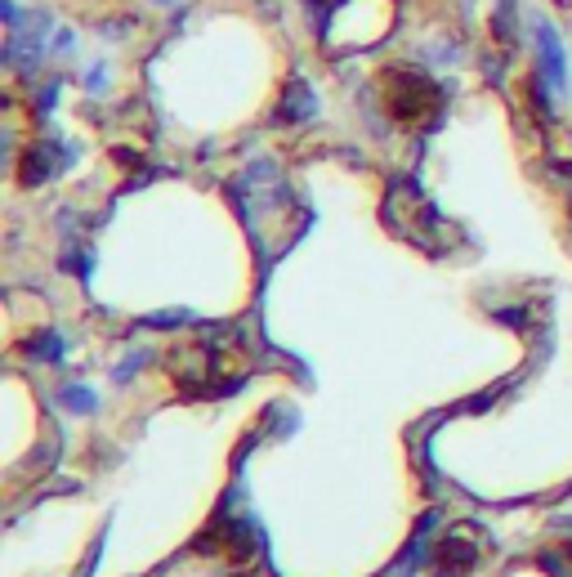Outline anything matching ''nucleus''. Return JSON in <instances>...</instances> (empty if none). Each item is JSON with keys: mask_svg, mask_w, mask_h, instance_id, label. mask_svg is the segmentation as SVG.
<instances>
[{"mask_svg": "<svg viewBox=\"0 0 572 577\" xmlns=\"http://www.w3.org/2000/svg\"><path fill=\"white\" fill-rule=\"evenodd\" d=\"M533 59H537V90L563 94L568 90V50L550 19H533Z\"/></svg>", "mask_w": 572, "mask_h": 577, "instance_id": "1", "label": "nucleus"}, {"mask_svg": "<svg viewBox=\"0 0 572 577\" xmlns=\"http://www.w3.org/2000/svg\"><path fill=\"white\" fill-rule=\"evenodd\" d=\"M286 117H313V94H309V85L305 81H291L286 85Z\"/></svg>", "mask_w": 572, "mask_h": 577, "instance_id": "2", "label": "nucleus"}, {"mask_svg": "<svg viewBox=\"0 0 572 577\" xmlns=\"http://www.w3.org/2000/svg\"><path fill=\"white\" fill-rule=\"evenodd\" d=\"M63 403H68L72 412H94V408H99V395H94L90 385L72 380V385H63Z\"/></svg>", "mask_w": 572, "mask_h": 577, "instance_id": "3", "label": "nucleus"}, {"mask_svg": "<svg viewBox=\"0 0 572 577\" xmlns=\"http://www.w3.org/2000/svg\"><path fill=\"white\" fill-rule=\"evenodd\" d=\"M50 55H55V59H72V55H76V32H72V27H59V32H55Z\"/></svg>", "mask_w": 572, "mask_h": 577, "instance_id": "4", "label": "nucleus"}, {"mask_svg": "<svg viewBox=\"0 0 572 577\" xmlns=\"http://www.w3.org/2000/svg\"><path fill=\"white\" fill-rule=\"evenodd\" d=\"M32 354H36V358H59V354H63V341H59L55 331H45L40 341H32Z\"/></svg>", "mask_w": 572, "mask_h": 577, "instance_id": "5", "label": "nucleus"}, {"mask_svg": "<svg viewBox=\"0 0 572 577\" xmlns=\"http://www.w3.org/2000/svg\"><path fill=\"white\" fill-rule=\"evenodd\" d=\"M85 85L94 90V94H104V85H108V59H99L90 68V76H85Z\"/></svg>", "mask_w": 572, "mask_h": 577, "instance_id": "6", "label": "nucleus"}, {"mask_svg": "<svg viewBox=\"0 0 572 577\" xmlns=\"http://www.w3.org/2000/svg\"><path fill=\"white\" fill-rule=\"evenodd\" d=\"M143 363H148V354H130V358L117 367V380H130V376H134V367H143Z\"/></svg>", "mask_w": 572, "mask_h": 577, "instance_id": "7", "label": "nucleus"}, {"mask_svg": "<svg viewBox=\"0 0 572 577\" xmlns=\"http://www.w3.org/2000/svg\"><path fill=\"white\" fill-rule=\"evenodd\" d=\"M390 577H412V568H403V564H398V573H390Z\"/></svg>", "mask_w": 572, "mask_h": 577, "instance_id": "8", "label": "nucleus"}, {"mask_svg": "<svg viewBox=\"0 0 572 577\" xmlns=\"http://www.w3.org/2000/svg\"><path fill=\"white\" fill-rule=\"evenodd\" d=\"M563 523H572V510H568V515H563Z\"/></svg>", "mask_w": 572, "mask_h": 577, "instance_id": "9", "label": "nucleus"}]
</instances>
